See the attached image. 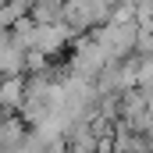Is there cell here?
<instances>
[{"instance_id":"6da1fadb","label":"cell","mask_w":153,"mask_h":153,"mask_svg":"<svg viewBox=\"0 0 153 153\" xmlns=\"http://www.w3.org/2000/svg\"><path fill=\"white\" fill-rule=\"evenodd\" d=\"M93 36H96V43H100L103 50H107L111 64L132 57V53L139 50V25H135V22H117V18H111V22H103Z\"/></svg>"},{"instance_id":"7a4b0ae2","label":"cell","mask_w":153,"mask_h":153,"mask_svg":"<svg viewBox=\"0 0 153 153\" xmlns=\"http://www.w3.org/2000/svg\"><path fill=\"white\" fill-rule=\"evenodd\" d=\"M68 68H71V75H82V78H93V82H96V78L111 68V57H107V50L96 43V36H82V39H75V46H71Z\"/></svg>"},{"instance_id":"3957f363","label":"cell","mask_w":153,"mask_h":153,"mask_svg":"<svg viewBox=\"0 0 153 153\" xmlns=\"http://www.w3.org/2000/svg\"><path fill=\"white\" fill-rule=\"evenodd\" d=\"M25 71V50L14 43L11 29H0V78H14Z\"/></svg>"},{"instance_id":"277c9868","label":"cell","mask_w":153,"mask_h":153,"mask_svg":"<svg viewBox=\"0 0 153 153\" xmlns=\"http://www.w3.org/2000/svg\"><path fill=\"white\" fill-rule=\"evenodd\" d=\"M25 135H29V125L22 117L0 111V153H18V146L25 143Z\"/></svg>"},{"instance_id":"5b68a950","label":"cell","mask_w":153,"mask_h":153,"mask_svg":"<svg viewBox=\"0 0 153 153\" xmlns=\"http://www.w3.org/2000/svg\"><path fill=\"white\" fill-rule=\"evenodd\" d=\"M25 103V78L14 75V78H0V111L4 114H18Z\"/></svg>"},{"instance_id":"8992f818","label":"cell","mask_w":153,"mask_h":153,"mask_svg":"<svg viewBox=\"0 0 153 153\" xmlns=\"http://www.w3.org/2000/svg\"><path fill=\"white\" fill-rule=\"evenodd\" d=\"M64 7H68V0H32V22L39 25H57V22H64Z\"/></svg>"}]
</instances>
